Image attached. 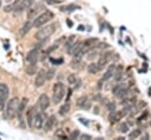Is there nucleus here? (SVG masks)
Returning a JSON list of instances; mask_svg holds the SVG:
<instances>
[{"mask_svg": "<svg viewBox=\"0 0 151 140\" xmlns=\"http://www.w3.org/2000/svg\"><path fill=\"white\" fill-rule=\"evenodd\" d=\"M140 134H142V129L140 128H134L129 134V136H130V139H137L138 136H140Z\"/></svg>", "mask_w": 151, "mask_h": 140, "instance_id": "31", "label": "nucleus"}, {"mask_svg": "<svg viewBox=\"0 0 151 140\" xmlns=\"http://www.w3.org/2000/svg\"><path fill=\"white\" fill-rule=\"evenodd\" d=\"M20 2H21V0H14L13 4H9V5L5 6V7H4V11H5V12H13V11L18 7V5H19Z\"/></svg>", "mask_w": 151, "mask_h": 140, "instance_id": "24", "label": "nucleus"}, {"mask_svg": "<svg viewBox=\"0 0 151 140\" xmlns=\"http://www.w3.org/2000/svg\"><path fill=\"white\" fill-rule=\"evenodd\" d=\"M65 86L63 82H55L54 86H53V96H52V100L54 104H59L64 96H65Z\"/></svg>", "mask_w": 151, "mask_h": 140, "instance_id": "4", "label": "nucleus"}, {"mask_svg": "<svg viewBox=\"0 0 151 140\" xmlns=\"http://www.w3.org/2000/svg\"><path fill=\"white\" fill-rule=\"evenodd\" d=\"M44 9V6L40 5V4H37V5H32L28 9H27V20H31V19H34L35 16L39 15V13Z\"/></svg>", "mask_w": 151, "mask_h": 140, "instance_id": "7", "label": "nucleus"}, {"mask_svg": "<svg viewBox=\"0 0 151 140\" xmlns=\"http://www.w3.org/2000/svg\"><path fill=\"white\" fill-rule=\"evenodd\" d=\"M46 71L45 69H40L39 72H37V76L34 80V85L35 87H42L46 82Z\"/></svg>", "mask_w": 151, "mask_h": 140, "instance_id": "8", "label": "nucleus"}, {"mask_svg": "<svg viewBox=\"0 0 151 140\" xmlns=\"http://www.w3.org/2000/svg\"><path fill=\"white\" fill-rule=\"evenodd\" d=\"M118 131H119L120 133H123V134L127 133V132H129V125H127L126 122H123V124H120V125L118 126Z\"/></svg>", "mask_w": 151, "mask_h": 140, "instance_id": "33", "label": "nucleus"}, {"mask_svg": "<svg viewBox=\"0 0 151 140\" xmlns=\"http://www.w3.org/2000/svg\"><path fill=\"white\" fill-rule=\"evenodd\" d=\"M51 61H52V62H53L54 65H61L64 60H63V59H57V60H55V59H53V58H51Z\"/></svg>", "mask_w": 151, "mask_h": 140, "instance_id": "39", "label": "nucleus"}, {"mask_svg": "<svg viewBox=\"0 0 151 140\" xmlns=\"http://www.w3.org/2000/svg\"><path fill=\"white\" fill-rule=\"evenodd\" d=\"M79 135H80L79 131H78V129H76V131L71 132V134H70V139H77V138H78Z\"/></svg>", "mask_w": 151, "mask_h": 140, "instance_id": "38", "label": "nucleus"}, {"mask_svg": "<svg viewBox=\"0 0 151 140\" xmlns=\"http://www.w3.org/2000/svg\"><path fill=\"white\" fill-rule=\"evenodd\" d=\"M86 54H87V59L90 61H94V59L99 58V52L98 51H88Z\"/></svg>", "mask_w": 151, "mask_h": 140, "instance_id": "28", "label": "nucleus"}, {"mask_svg": "<svg viewBox=\"0 0 151 140\" xmlns=\"http://www.w3.org/2000/svg\"><path fill=\"white\" fill-rule=\"evenodd\" d=\"M114 71H116V66L114 65H112L105 73H104V75H103V78H101V80L103 81H107L109 79H111L112 76H113V74H114Z\"/></svg>", "mask_w": 151, "mask_h": 140, "instance_id": "22", "label": "nucleus"}, {"mask_svg": "<svg viewBox=\"0 0 151 140\" xmlns=\"http://www.w3.org/2000/svg\"><path fill=\"white\" fill-rule=\"evenodd\" d=\"M127 114V111L126 109H122V111H113V112H110V115H109V120L111 124H117L119 122L125 115Z\"/></svg>", "mask_w": 151, "mask_h": 140, "instance_id": "6", "label": "nucleus"}, {"mask_svg": "<svg viewBox=\"0 0 151 140\" xmlns=\"http://www.w3.org/2000/svg\"><path fill=\"white\" fill-rule=\"evenodd\" d=\"M100 69H101V68L99 67L98 62H94V61H92V62L88 64V66H87V72H88L90 74H97Z\"/></svg>", "mask_w": 151, "mask_h": 140, "instance_id": "20", "label": "nucleus"}, {"mask_svg": "<svg viewBox=\"0 0 151 140\" xmlns=\"http://www.w3.org/2000/svg\"><path fill=\"white\" fill-rule=\"evenodd\" d=\"M38 106L40 108V111H45L50 107V98L46 94H41L38 99Z\"/></svg>", "mask_w": 151, "mask_h": 140, "instance_id": "12", "label": "nucleus"}, {"mask_svg": "<svg viewBox=\"0 0 151 140\" xmlns=\"http://www.w3.org/2000/svg\"><path fill=\"white\" fill-rule=\"evenodd\" d=\"M125 88H129L125 84H118V85H116V86L112 88V93H113L114 95H117L120 91H123V89H125Z\"/></svg>", "mask_w": 151, "mask_h": 140, "instance_id": "26", "label": "nucleus"}, {"mask_svg": "<svg viewBox=\"0 0 151 140\" xmlns=\"http://www.w3.org/2000/svg\"><path fill=\"white\" fill-rule=\"evenodd\" d=\"M47 119L46 114L44 113V111L41 112H37L35 115H34V119H33V128L34 129H41L44 124H45V120Z\"/></svg>", "mask_w": 151, "mask_h": 140, "instance_id": "5", "label": "nucleus"}, {"mask_svg": "<svg viewBox=\"0 0 151 140\" xmlns=\"http://www.w3.org/2000/svg\"><path fill=\"white\" fill-rule=\"evenodd\" d=\"M71 67L74 68V69L83 68V61H81V59H74L73 58V60L71 61Z\"/></svg>", "mask_w": 151, "mask_h": 140, "instance_id": "25", "label": "nucleus"}, {"mask_svg": "<svg viewBox=\"0 0 151 140\" xmlns=\"http://www.w3.org/2000/svg\"><path fill=\"white\" fill-rule=\"evenodd\" d=\"M149 95H150V96H151V87H150V88H149Z\"/></svg>", "mask_w": 151, "mask_h": 140, "instance_id": "43", "label": "nucleus"}, {"mask_svg": "<svg viewBox=\"0 0 151 140\" xmlns=\"http://www.w3.org/2000/svg\"><path fill=\"white\" fill-rule=\"evenodd\" d=\"M6 1H7V2H8V1H9V2H11V1H12V0H6Z\"/></svg>", "mask_w": 151, "mask_h": 140, "instance_id": "44", "label": "nucleus"}, {"mask_svg": "<svg viewBox=\"0 0 151 140\" xmlns=\"http://www.w3.org/2000/svg\"><path fill=\"white\" fill-rule=\"evenodd\" d=\"M54 75H55L54 69H48V71L46 72V79H47V80H51V79H52Z\"/></svg>", "mask_w": 151, "mask_h": 140, "instance_id": "37", "label": "nucleus"}, {"mask_svg": "<svg viewBox=\"0 0 151 140\" xmlns=\"http://www.w3.org/2000/svg\"><path fill=\"white\" fill-rule=\"evenodd\" d=\"M54 135L58 136V138H61V139H66V135H65V133H64V129H58V131H55Z\"/></svg>", "mask_w": 151, "mask_h": 140, "instance_id": "36", "label": "nucleus"}, {"mask_svg": "<svg viewBox=\"0 0 151 140\" xmlns=\"http://www.w3.org/2000/svg\"><path fill=\"white\" fill-rule=\"evenodd\" d=\"M67 82H68L71 86H74L76 88H77L78 86H80V79H79L76 74H73V73L67 76Z\"/></svg>", "mask_w": 151, "mask_h": 140, "instance_id": "17", "label": "nucleus"}, {"mask_svg": "<svg viewBox=\"0 0 151 140\" xmlns=\"http://www.w3.org/2000/svg\"><path fill=\"white\" fill-rule=\"evenodd\" d=\"M76 8H79V6H77V5H68V6H64V7L61 8V11H65V12H70V11H73V9H76Z\"/></svg>", "mask_w": 151, "mask_h": 140, "instance_id": "35", "label": "nucleus"}, {"mask_svg": "<svg viewBox=\"0 0 151 140\" xmlns=\"http://www.w3.org/2000/svg\"><path fill=\"white\" fill-rule=\"evenodd\" d=\"M74 42H76V35H70V36L66 39V42H65V45H64L65 49H68Z\"/></svg>", "mask_w": 151, "mask_h": 140, "instance_id": "27", "label": "nucleus"}, {"mask_svg": "<svg viewBox=\"0 0 151 140\" xmlns=\"http://www.w3.org/2000/svg\"><path fill=\"white\" fill-rule=\"evenodd\" d=\"M8 93H9V88L6 84H0V99L7 100L8 98Z\"/></svg>", "mask_w": 151, "mask_h": 140, "instance_id": "18", "label": "nucleus"}, {"mask_svg": "<svg viewBox=\"0 0 151 140\" xmlns=\"http://www.w3.org/2000/svg\"><path fill=\"white\" fill-rule=\"evenodd\" d=\"M98 40H97V38H88V39H86L85 41H83V44L85 45V46H87V47H92V46H94V44L97 42Z\"/></svg>", "mask_w": 151, "mask_h": 140, "instance_id": "32", "label": "nucleus"}, {"mask_svg": "<svg viewBox=\"0 0 151 140\" xmlns=\"http://www.w3.org/2000/svg\"><path fill=\"white\" fill-rule=\"evenodd\" d=\"M37 72H38V69H37L35 64H28V67L26 68V73H27L28 75H33V74H35Z\"/></svg>", "mask_w": 151, "mask_h": 140, "instance_id": "29", "label": "nucleus"}, {"mask_svg": "<svg viewBox=\"0 0 151 140\" xmlns=\"http://www.w3.org/2000/svg\"><path fill=\"white\" fill-rule=\"evenodd\" d=\"M33 4H34V0H21V2L18 5V7H17L13 12H14V14L21 13V12H24V11L28 9Z\"/></svg>", "mask_w": 151, "mask_h": 140, "instance_id": "9", "label": "nucleus"}, {"mask_svg": "<svg viewBox=\"0 0 151 140\" xmlns=\"http://www.w3.org/2000/svg\"><path fill=\"white\" fill-rule=\"evenodd\" d=\"M136 98H124L123 101H122V106L124 109H126L127 112L130 109H132V107L136 105Z\"/></svg>", "mask_w": 151, "mask_h": 140, "instance_id": "13", "label": "nucleus"}, {"mask_svg": "<svg viewBox=\"0 0 151 140\" xmlns=\"http://www.w3.org/2000/svg\"><path fill=\"white\" fill-rule=\"evenodd\" d=\"M0 7H1V1H0Z\"/></svg>", "mask_w": 151, "mask_h": 140, "instance_id": "45", "label": "nucleus"}, {"mask_svg": "<svg viewBox=\"0 0 151 140\" xmlns=\"http://www.w3.org/2000/svg\"><path fill=\"white\" fill-rule=\"evenodd\" d=\"M19 105H20V100H19V98L14 96V98L9 99V101L7 102L6 108H5V116H6L7 119H13V118L18 114Z\"/></svg>", "mask_w": 151, "mask_h": 140, "instance_id": "1", "label": "nucleus"}, {"mask_svg": "<svg viewBox=\"0 0 151 140\" xmlns=\"http://www.w3.org/2000/svg\"><path fill=\"white\" fill-rule=\"evenodd\" d=\"M53 13L51 12V11H45V12H42V13H40L38 16H35L34 18V20H33V27H35V28H40L41 26H44L45 24H47L50 20H52L53 19Z\"/></svg>", "mask_w": 151, "mask_h": 140, "instance_id": "3", "label": "nucleus"}, {"mask_svg": "<svg viewBox=\"0 0 151 140\" xmlns=\"http://www.w3.org/2000/svg\"><path fill=\"white\" fill-rule=\"evenodd\" d=\"M68 112H70V104H68V102L64 104V105L59 108V114H60V115H63V116H64V115H66Z\"/></svg>", "mask_w": 151, "mask_h": 140, "instance_id": "30", "label": "nucleus"}, {"mask_svg": "<svg viewBox=\"0 0 151 140\" xmlns=\"http://www.w3.org/2000/svg\"><path fill=\"white\" fill-rule=\"evenodd\" d=\"M55 28H57V24H50V25H47V26H41V28L34 34V38L38 40V41H40V40H45V39H48L53 33H54V31H55Z\"/></svg>", "mask_w": 151, "mask_h": 140, "instance_id": "2", "label": "nucleus"}, {"mask_svg": "<svg viewBox=\"0 0 151 140\" xmlns=\"http://www.w3.org/2000/svg\"><path fill=\"white\" fill-rule=\"evenodd\" d=\"M105 106H106V109H107L109 112H113V111H116V104H114L113 101H107V100H106Z\"/></svg>", "mask_w": 151, "mask_h": 140, "instance_id": "34", "label": "nucleus"}, {"mask_svg": "<svg viewBox=\"0 0 151 140\" xmlns=\"http://www.w3.org/2000/svg\"><path fill=\"white\" fill-rule=\"evenodd\" d=\"M81 46H83V42H81V41L74 42V44H73V45H72V46H71V47H70V48L67 49L68 54L73 56V55H74V54H76V53H77V52H78V51H79V49L81 48Z\"/></svg>", "mask_w": 151, "mask_h": 140, "instance_id": "19", "label": "nucleus"}, {"mask_svg": "<svg viewBox=\"0 0 151 140\" xmlns=\"http://www.w3.org/2000/svg\"><path fill=\"white\" fill-rule=\"evenodd\" d=\"M35 111H34V107H31V108H28L27 109V116H26V121H27V124H28V126L31 127V128H33V119H34V115H35Z\"/></svg>", "mask_w": 151, "mask_h": 140, "instance_id": "16", "label": "nucleus"}, {"mask_svg": "<svg viewBox=\"0 0 151 140\" xmlns=\"http://www.w3.org/2000/svg\"><path fill=\"white\" fill-rule=\"evenodd\" d=\"M38 59H39V49H38V48L31 49V51L27 53V55H26V61H27V64H37Z\"/></svg>", "mask_w": 151, "mask_h": 140, "instance_id": "10", "label": "nucleus"}, {"mask_svg": "<svg viewBox=\"0 0 151 140\" xmlns=\"http://www.w3.org/2000/svg\"><path fill=\"white\" fill-rule=\"evenodd\" d=\"M79 136H80V139H86V140L91 139V135H88V134H80Z\"/></svg>", "mask_w": 151, "mask_h": 140, "instance_id": "41", "label": "nucleus"}, {"mask_svg": "<svg viewBox=\"0 0 151 140\" xmlns=\"http://www.w3.org/2000/svg\"><path fill=\"white\" fill-rule=\"evenodd\" d=\"M55 116L54 115H51V116H48L46 120H45V124H44V126H42V128H44V131L45 132H48V131H51L52 128H53V126L55 125Z\"/></svg>", "mask_w": 151, "mask_h": 140, "instance_id": "14", "label": "nucleus"}, {"mask_svg": "<svg viewBox=\"0 0 151 140\" xmlns=\"http://www.w3.org/2000/svg\"><path fill=\"white\" fill-rule=\"evenodd\" d=\"M46 2H50V4H58L59 1L58 0H45Z\"/></svg>", "mask_w": 151, "mask_h": 140, "instance_id": "42", "label": "nucleus"}, {"mask_svg": "<svg viewBox=\"0 0 151 140\" xmlns=\"http://www.w3.org/2000/svg\"><path fill=\"white\" fill-rule=\"evenodd\" d=\"M32 27H33V24H32L29 20H27V21L24 24V26L19 29V35H20V36H25V35L31 31Z\"/></svg>", "mask_w": 151, "mask_h": 140, "instance_id": "15", "label": "nucleus"}, {"mask_svg": "<svg viewBox=\"0 0 151 140\" xmlns=\"http://www.w3.org/2000/svg\"><path fill=\"white\" fill-rule=\"evenodd\" d=\"M77 105H78L79 107H81V108H88V107H90L88 98H87V96H85V95L80 96V98L77 100Z\"/></svg>", "mask_w": 151, "mask_h": 140, "instance_id": "21", "label": "nucleus"}, {"mask_svg": "<svg viewBox=\"0 0 151 140\" xmlns=\"http://www.w3.org/2000/svg\"><path fill=\"white\" fill-rule=\"evenodd\" d=\"M112 55H113V53H110V52H106V53L100 54V55H99V60H98L99 67H100V68H104V67L107 65V62L112 59Z\"/></svg>", "mask_w": 151, "mask_h": 140, "instance_id": "11", "label": "nucleus"}, {"mask_svg": "<svg viewBox=\"0 0 151 140\" xmlns=\"http://www.w3.org/2000/svg\"><path fill=\"white\" fill-rule=\"evenodd\" d=\"M5 104H6V100H4V99H0V112L4 109V107H5Z\"/></svg>", "mask_w": 151, "mask_h": 140, "instance_id": "40", "label": "nucleus"}, {"mask_svg": "<svg viewBox=\"0 0 151 140\" xmlns=\"http://www.w3.org/2000/svg\"><path fill=\"white\" fill-rule=\"evenodd\" d=\"M26 105H27V99L26 98H24V99H21L20 100V105H19V109H18V118H19V120L22 118V113H24V111L26 109Z\"/></svg>", "mask_w": 151, "mask_h": 140, "instance_id": "23", "label": "nucleus"}]
</instances>
